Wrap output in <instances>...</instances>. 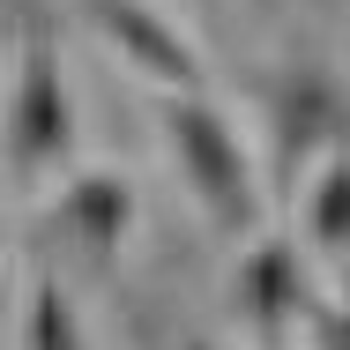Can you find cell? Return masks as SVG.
I'll list each match as a JSON object with an SVG mask.
<instances>
[{
  "mask_svg": "<svg viewBox=\"0 0 350 350\" xmlns=\"http://www.w3.org/2000/svg\"><path fill=\"white\" fill-rule=\"evenodd\" d=\"M0 157L15 179H38L75 157V97L60 75V30L53 15L30 0L23 8V45H15V90H8V120H0Z\"/></svg>",
  "mask_w": 350,
  "mask_h": 350,
  "instance_id": "7a4b0ae2",
  "label": "cell"
},
{
  "mask_svg": "<svg viewBox=\"0 0 350 350\" xmlns=\"http://www.w3.org/2000/svg\"><path fill=\"white\" fill-rule=\"evenodd\" d=\"M306 246L321 261H350V149H328L306 187Z\"/></svg>",
  "mask_w": 350,
  "mask_h": 350,
  "instance_id": "52a82bcc",
  "label": "cell"
},
{
  "mask_svg": "<svg viewBox=\"0 0 350 350\" xmlns=\"http://www.w3.org/2000/svg\"><path fill=\"white\" fill-rule=\"evenodd\" d=\"M82 15L97 23V38L142 75V82H157L164 97H202V53H194V38L179 30V23H164L149 0H82Z\"/></svg>",
  "mask_w": 350,
  "mask_h": 350,
  "instance_id": "3957f363",
  "label": "cell"
},
{
  "mask_svg": "<svg viewBox=\"0 0 350 350\" xmlns=\"http://www.w3.org/2000/svg\"><path fill=\"white\" fill-rule=\"evenodd\" d=\"M231 306H239V321L254 328L261 350H283V336L313 313L298 246H291V239H254V246L239 254V269H231Z\"/></svg>",
  "mask_w": 350,
  "mask_h": 350,
  "instance_id": "5b68a950",
  "label": "cell"
},
{
  "mask_svg": "<svg viewBox=\"0 0 350 350\" xmlns=\"http://www.w3.org/2000/svg\"><path fill=\"white\" fill-rule=\"evenodd\" d=\"M350 135V105L343 90L328 82V75L298 68L283 75L276 90H269V157H276V187H298V172L321 157V149H336V142Z\"/></svg>",
  "mask_w": 350,
  "mask_h": 350,
  "instance_id": "277c9868",
  "label": "cell"
},
{
  "mask_svg": "<svg viewBox=\"0 0 350 350\" xmlns=\"http://www.w3.org/2000/svg\"><path fill=\"white\" fill-rule=\"evenodd\" d=\"M313 336H321V350H350V298L313 306Z\"/></svg>",
  "mask_w": 350,
  "mask_h": 350,
  "instance_id": "9c48e42d",
  "label": "cell"
},
{
  "mask_svg": "<svg viewBox=\"0 0 350 350\" xmlns=\"http://www.w3.org/2000/svg\"><path fill=\"white\" fill-rule=\"evenodd\" d=\"M261 8H276V0H261Z\"/></svg>",
  "mask_w": 350,
  "mask_h": 350,
  "instance_id": "8fae6325",
  "label": "cell"
},
{
  "mask_svg": "<svg viewBox=\"0 0 350 350\" xmlns=\"http://www.w3.org/2000/svg\"><path fill=\"white\" fill-rule=\"evenodd\" d=\"M23 350H90V343H82V321H75V298H68L53 276H38V291H30Z\"/></svg>",
  "mask_w": 350,
  "mask_h": 350,
  "instance_id": "ba28073f",
  "label": "cell"
},
{
  "mask_svg": "<svg viewBox=\"0 0 350 350\" xmlns=\"http://www.w3.org/2000/svg\"><path fill=\"white\" fill-rule=\"evenodd\" d=\"M187 350H224V343H209V336H194V343H187Z\"/></svg>",
  "mask_w": 350,
  "mask_h": 350,
  "instance_id": "30bf717a",
  "label": "cell"
},
{
  "mask_svg": "<svg viewBox=\"0 0 350 350\" xmlns=\"http://www.w3.org/2000/svg\"><path fill=\"white\" fill-rule=\"evenodd\" d=\"M0 298H8V291H0Z\"/></svg>",
  "mask_w": 350,
  "mask_h": 350,
  "instance_id": "7c38bea8",
  "label": "cell"
},
{
  "mask_svg": "<svg viewBox=\"0 0 350 350\" xmlns=\"http://www.w3.org/2000/svg\"><path fill=\"white\" fill-rule=\"evenodd\" d=\"M157 127L172 142V164H179L187 194L202 202L209 231L246 239L261 224V179H254V149L239 142V127L209 97H157Z\"/></svg>",
  "mask_w": 350,
  "mask_h": 350,
  "instance_id": "6da1fadb",
  "label": "cell"
},
{
  "mask_svg": "<svg viewBox=\"0 0 350 350\" xmlns=\"http://www.w3.org/2000/svg\"><path fill=\"white\" fill-rule=\"evenodd\" d=\"M53 231H68L90 261H112L135 231V187L120 172H75L53 202Z\"/></svg>",
  "mask_w": 350,
  "mask_h": 350,
  "instance_id": "8992f818",
  "label": "cell"
}]
</instances>
